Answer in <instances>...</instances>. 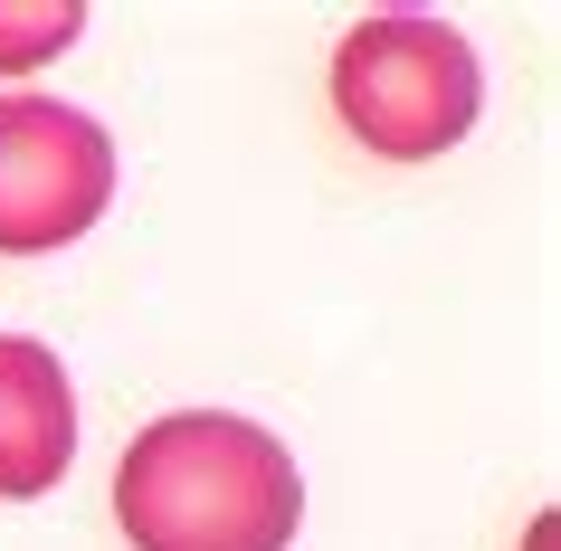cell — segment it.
I'll return each instance as SVG.
<instances>
[{"label": "cell", "mask_w": 561, "mask_h": 551, "mask_svg": "<svg viewBox=\"0 0 561 551\" xmlns=\"http://www.w3.org/2000/svg\"><path fill=\"white\" fill-rule=\"evenodd\" d=\"M77 466V390L67 361L30 333H0V504H38L58 494Z\"/></svg>", "instance_id": "4"}, {"label": "cell", "mask_w": 561, "mask_h": 551, "mask_svg": "<svg viewBox=\"0 0 561 551\" xmlns=\"http://www.w3.org/2000/svg\"><path fill=\"white\" fill-rule=\"evenodd\" d=\"M115 523L134 551H286L305 523V475L257 418L172 409L124 447Z\"/></svg>", "instance_id": "1"}, {"label": "cell", "mask_w": 561, "mask_h": 551, "mask_svg": "<svg viewBox=\"0 0 561 551\" xmlns=\"http://www.w3.org/2000/svg\"><path fill=\"white\" fill-rule=\"evenodd\" d=\"M476 105H485V67L467 30L428 10H381L333 48V115L381 162H438L447 144H467Z\"/></svg>", "instance_id": "2"}, {"label": "cell", "mask_w": 561, "mask_h": 551, "mask_svg": "<svg viewBox=\"0 0 561 551\" xmlns=\"http://www.w3.org/2000/svg\"><path fill=\"white\" fill-rule=\"evenodd\" d=\"M115 200V144L87 105L0 95V257H48Z\"/></svg>", "instance_id": "3"}, {"label": "cell", "mask_w": 561, "mask_h": 551, "mask_svg": "<svg viewBox=\"0 0 561 551\" xmlns=\"http://www.w3.org/2000/svg\"><path fill=\"white\" fill-rule=\"evenodd\" d=\"M77 38H87L77 0H0V77H30V67H48Z\"/></svg>", "instance_id": "5"}]
</instances>
